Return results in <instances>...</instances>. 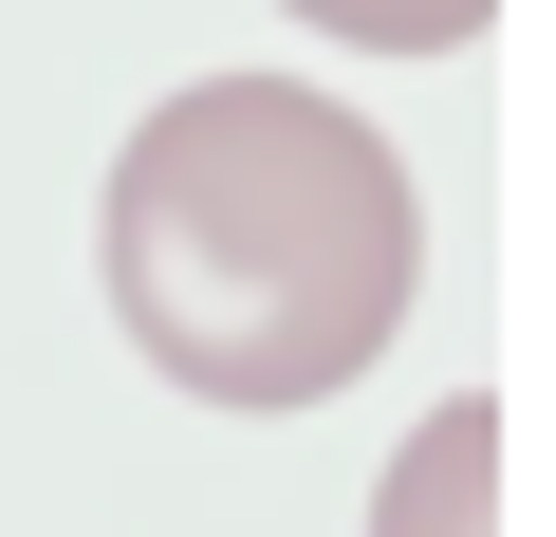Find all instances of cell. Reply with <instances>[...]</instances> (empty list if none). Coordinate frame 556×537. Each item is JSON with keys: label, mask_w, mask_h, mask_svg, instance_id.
I'll use <instances>...</instances> for the list:
<instances>
[{"label": "cell", "mask_w": 556, "mask_h": 537, "mask_svg": "<svg viewBox=\"0 0 556 537\" xmlns=\"http://www.w3.org/2000/svg\"><path fill=\"white\" fill-rule=\"evenodd\" d=\"M93 279H112V334L186 408H316L408 334L427 204L371 112L278 93V75H204V93L130 112L112 204H93Z\"/></svg>", "instance_id": "6da1fadb"}, {"label": "cell", "mask_w": 556, "mask_h": 537, "mask_svg": "<svg viewBox=\"0 0 556 537\" xmlns=\"http://www.w3.org/2000/svg\"><path fill=\"white\" fill-rule=\"evenodd\" d=\"M371 537H501V408H482V389H464V408H427V426L390 445Z\"/></svg>", "instance_id": "7a4b0ae2"}, {"label": "cell", "mask_w": 556, "mask_h": 537, "mask_svg": "<svg viewBox=\"0 0 556 537\" xmlns=\"http://www.w3.org/2000/svg\"><path fill=\"white\" fill-rule=\"evenodd\" d=\"M278 20H316V38H353V56H464L501 0H278Z\"/></svg>", "instance_id": "3957f363"}]
</instances>
